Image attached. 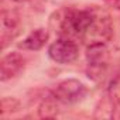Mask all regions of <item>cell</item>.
Returning a JSON list of instances; mask_svg holds the SVG:
<instances>
[{"mask_svg":"<svg viewBox=\"0 0 120 120\" xmlns=\"http://www.w3.org/2000/svg\"><path fill=\"white\" fill-rule=\"evenodd\" d=\"M26 67V58L16 51H11L3 55L0 61V81L6 82L16 76H19Z\"/></svg>","mask_w":120,"mask_h":120,"instance_id":"5","label":"cell"},{"mask_svg":"<svg viewBox=\"0 0 120 120\" xmlns=\"http://www.w3.org/2000/svg\"><path fill=\"white\" fill-rule=\"evenodd\" d=\"M55 99L62 103V105H75L78 102H81L86 93L88 89L86 86L78 81V79H65L62 82H59L51 92Z\"/></svg>","mask_w":120,"mask_h":120,"instance_id":"3","label":"cell"},{"mask_svg":"<svg viewBox=\"0 0 120 120\" xmlns=\"http://www.w3.org/2000/svg\"><path fill=\"white\" fill-rule=\"evenodd\" d=\"M116 116V110L114 106L112 103V100L109 99V96H106L105 99H102L96 107L95 112V117L96 119H112Z\"/></svg>","mask_w":120,"mask_h":120,"instance_id":"10","label":"cell"},{"mask_svg":"<svg viewBox=\"0 0 120 120\" xmlns=\"http://www.w3.org/2000/svg\"><path fill=\"white\" fill-rule=\"evenodd\" d=\"M20 28V19L16 11L3 10L0 16V40H2V48L4 49L11 40L16 38Z\"/></svg>","mask_w":120,"mask_h":120,"instance_id":"6","label":"cell"},{"mask_svg":"<svg viewBox=\"0 0 120 120\" xmlns=\"http://www.w3.org/2000/svg\"><path fill=\"white\" fill-rule=\"evenodd\" d=\"M48 37H49V34L45 28H37L34 31H31L26 38H23V41H20L17 44V47L20 49H26V51H38L47 44Z\"/></svg>","mask_w":120,"mask_h":120,"instance_id":"7","label":"cell"},{"mask_svg":"<svg viewBox=\"0 0 120 120\" xmlns=\"http://www.w3.org/2000/svg\"><path fill=\"white\" fill-rule=\"evenodd\" d=\"M107 96L112 100L114 110L119 113V117H120V75L114 76L110 81V83L107 86Z\"/></svg>","mask_w":120,"mask_h":120,"instance_id":"9","label":"cell"},{"mask_svg":"<svg viewBox=\"0 0 120 120\" xmlns=\"http://www.w3.org/2000/svg\"><path fill=\"white\" fill-rule=\"evenodd\" d=\"M56 31L59 37L92 42H106L113 34L110 16L100 7H67L56 13Z\"/></svg>","mask_w":120,"mask_h":120,"instance_id":"1","label":"cell"},{"mask_svg":"<svg viewBox=\"0 0 120 120\" xmlns=\"http://www.w3.org/2000/svg\"><path fill=\"white\" fill-rule=\"evenodd\" d=\"M0 107H2V116H6L7 113L17 112L20 109V102L16 98H3Z\"/></svg>","mask_w":120,"mask_h":120,"instance_id":"11","label":"cell"},{"mask_svg":"<svg viewBox=\"0 0 120 120\" xmlns=\"http://www.w3.org/2000/svg\"><path fill=\"white\" fill-rule=\"evenodd\" d=\"M106 3L110 7H113V9H116V10L120 11V0H106Z\"/></svg>","mask_w":120,"mask_h":120,"instance_id":"12","label":"cell"},{"mask_svg":"<svg viewBox=\"0 0 120 120\" xmlns=\"http://www.w3.org/2000/svg\"><path fill=\"white\" fill-rule=\"evenodd\" d=\"M86 75L89 79L99 82L103 79L109 62H110V51L106 42H92L86 47Z\"/></svg>","mask_w":120,"mask_h":120,"instance_id":"2","label":"cell"},{"mask_svg":"<svg viewBox=\"0 0 120 120\" xmlns=\"http://www.w3.org/2000/svg\"><path fill=\"white\" fill-rule=\"evenodd\" d=\"M13 2H17V3H20V2H27V0H13Z\"/></svg>","mask_w":120,"mask_h":120,"instance_id":"13","label":"cell"},{"mask_svg":"<svg viewBox=\"0 0 120 120\" xmlns=\"http://www.w3.org/2000/svg\"><path fill=\"white\" fill-rule=\"evenodd\" d=\"M58 100L55 99V96L51 93L49 96H47L38 106V116L41 119H52L56 117L59 109H58Z\"/></svg>","mask_w":120,"mask_h":120,"instance_id":"8","label":"cell"},{"mask_svg":"<svg viewBox=\"0 0 120 120\" xmlns=\"http://www.w3.org/2000/svg\"><path fill=\"white\" fill-rule=\"evenodd\" d=\"M79 55V47L76 41L65 37H59L48 47V56L54 62L67 65L72 64Z\"/></svg>","mask_w":120,"mask_h":120,"instance_id":"4","label":"cell"}]
</instances>
